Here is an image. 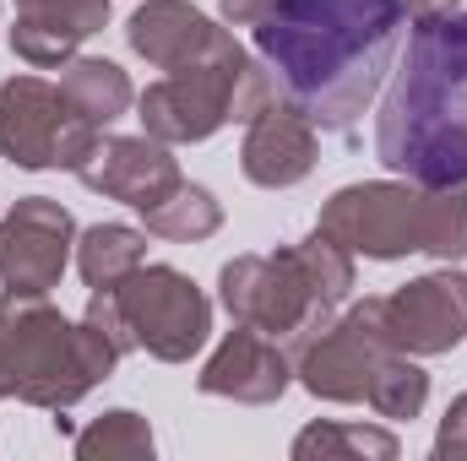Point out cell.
I'll list each match as a JSON object with an SVG mask.
<instances>
[{"label": "cell", "mask_w": 467, "mask_h": 461, "mask_svg": "<svg viewBox=\"0 0 467 461\" xmlns=\"http://www.w3.org/2000/svg\"><path fill=\"white\" fill-rule=\"evenodd\" d=\"M402 33V0H277L255 22V49L277 93L316 130L353 136L380 93Z\"/></svg>", "instance_id": "1"}, {"label": "cell", "mask_w": 467, "mask_h": 461, "mask_svg": "<svg viewBox=\"0 0 467 461\" xmlns=\"http://www.w3.org/2000/svg\"><path fill=\"white\" fill-rule=\"evenodd\" d=\"M375 152L424 190L467 185V11L413 22L408 60L375 119Z\"/></svg>", "instance_id": "2"}, {"label": "cell", "mask_w": 467, "mask_h": 461, "mask_svg": "<svg viewBox=\"0 0 467 461\" xmlns=\"http://www.w3.org/2000/svg\"><path fill=\"white\" fill-rule=\"evenodd\" d=\"M0 337H5V353H11L16 402H27V407L66 413L99 385L77 326L44 293L5 288L0 293Z\"/></svg>", "instance_id": "3"}, {"label": "cell", "mask_w": 467, "mask_h": 461, "mask_svg": "<svg viewBox=\"0 0 467 461\" xmlns=\"http://www.w3.org/2000/svg\"><path fill=\"white\" fill-rule=\"evenodd\" d=\"M283 347L294 358L299 385L321 402H364L380 358L397 353L380 321V299H364L343 315H310Z\"/></svg>", "instance_id": "4"}, {"label": "cell", "mask_w": 467, "mask_h": 461, "mask_svg": "<svg viewBox=\"0 0 467 461\" xmlns=\"http://www.w3.org/2000/svg\"><path fill=\"white\" fill-rule=\"evenodd\" d=\"M321 233L353 255L397 261L430 244V190L413 179H369L348 185L321 207Z\"/></svg>", "instance_id": "5"}, {"label": "cell", "mask_w": 467, "mask_h": 461, "mask_svg": "<svg viewBox=\"0 0 467 461\" xmlns=\"http://www.w3.org/2000/svg\"><path fill=\"white\" fill-rule=\"evenodd\" d=\"M104 130L88 125L44 77H11L0 87V152L16 169H71L93 152Z\"/></svg>", "instance_id": "6"}, {"label": "cell", "mask_w": 467, "mask_h": 461, "mask_svg": "<svg viewBox=\"0 0 467 461\" xmlns=\"http://www.w3.org/2000/svg\"><path fill=\"white\" fill-rule=\"evenodd\" d=\"M115 299H119V315H125L136 347H147L163 364H185L191 353H202L207 332H213L207 293L185 271H174V266H147L141 261L115 288Z\"/></svg>", "instance_id": "7"}, {"label": "cell", "mask_w": 467, "mask_h": 461, "mask_svg": "<svg viewBox=\"0 0 467 461\" xmlns=\"http://www.w3.org/2000/svg\"><path fill=\"white\" fill-rule=\"evenodd\" d=\"M223 288V304L239 326H255L277 343H288L310 315H332V310H316V293H310V277L299 266L294 250H272V255H234L218 277Z\"/></svg>", "instance_id": "8"}, {"label": "cell", "mask_w": 467, "mask_h": 461, "mask_svg": "<svg viewBox=\"0 0 467 461\" xmlns=\"http://www.w3.org/2000/svg\"><path fill=\"white\" fill-rule=\"evenodd\" d=\"M77 223L60 201L27 196L0 218V282L22 293H49L60 288V271L71 261Z\"/></svg>", "instance_id": "9"}, {"label": "cell", "mask_w": 467, "mask_h": 461, "mask_svg": "<svg viewBox=\"0 0 467 461\" xmlns=\"http://www.w3.org/2000/svg\"><path fill=\"white\" fill-rule=\"evenodd\" d=\"M380 321L397 353H413V358L451 353L467 337V277L446 266L402 282L391 299H380Z\"/></svg>", "instance_id": "10"}, {"label": "cell", "mask_w": 467, "mask_h": 461, "mask_svg": "<svg viewBox=\"0 0 467 461\" xmlns=\"http://www.w3.org/2000/svg\"><path fill=\"white\" fill-rule=\"evenodd\" d=\"M77 179L136 212L158 207L163 196H174L185 185L180 163L169 158V141H158V136H99L93 152L77 163Z\"/></svg>", "instance_id": "11"}, {"label": "cell", "mask_w": 467, "mask_h": 461, "mask_svg": "<svg viewBox=\"0 0 467 461\" xmlns=\"http://www.w3.org/2000/svg\"><path fill=\"white\" fill-rule=\"evenodd\" d=\"M288 380H294L288 347L277 337H266V332H255V326H239V321L218 343V353L207 358V369L196 374V385L207 396H234V402H250V407L277 402L288 391Z\"/></svg>", "instance_id": "12"}, {"label": "cell", "mask_w": 467, "mask_h": 461, "mask_svg": "<svg viewBox=\"0 0 467 461\" xmlns=\"http://www.w3.org/2000/svg\"><path fill=\"white\" fill-rule=\"evenodd\" d=\"M239 169L250 185L261 190H288L316 169V125L299 115L288 98H272L261 115L250 119L244 147H239Z\"/></svg>", "instance_id": "13"}, {"label": "cell", "mask_w": 467, "mask_h": 461, "mask_svg": "<svg viewBox=\"0 0 467 461\" xmlns=\"http://www.w3.org/2000/svg\"><path fill=\"white\" fill-rule=\"evenodd\" d=\"M125 33H130V49L147 66H158V71H180V66L202 60L213 49V38H218V27L196 5H185V0H147L130 16Z\"/></svg>", "instance_id": "14"}, {"label": "cell", "mask_w": 467, "mask_h": 461, "mask_svg": "<svg viewBox=\"0 0 467 461\" xmlns=\"http://www.w3.org/2000/svg\"><path fill=\"white\" fill-rule=\"evenodd\" d=\"M60 93H66V104L77 109V115L88 119V125H115L125 109H130V77L119 71L115 60H71L66 66V77H60Z\"/></svg>", "instance_id": "15"}, {"label": "cell", "mask_w": 467, "mask_h": 461, "mask_svg": "<svg viewBox=\"0 0 467 461\" xmlns=\"http://www.w3.org/2000/svg\"><path fill=\"white\" fill-rule=\"evenodd\" d=\"M147 261V233L125 223H99L77 239V271L88 288H119Z\"/></svg>", "instance_id": "16"}, {"label": "cell", "mask_w": 467, "mask_h": 461, "mask_svg": "<svg viewBox=\"0 0 467 461\" xmlns=\"http://www.w3.org/2000/svg\"><path fill=\"white\" fill-rule=\"evenodd\" d=\"M141 218H147V233H158V239L196 244V239L218 233L223 207H218V196H213V190H202V185H180L174 196H163V201H158V207H147Z\"/></svg>", "instance_id": "17"}, {"label": "cell", "mask_w": 467, "mask_h": 461, "mask_svg": "<svg viewBox=\"0 0 467 461\" xmlns=\"http://www.w3.org/2000/svg\"><path fill=\"white\" fill-rule=\"evenodd\" d=\"M343 456L391 461L397 456V435L364 429V424H310V429L294 440V461H343Z\"/></svg>", "instance_id": "18"}, {"label": "cell", "mask_w": 467, "mask_h": 461, "mask_svg": "<svg viewBox=\"0 0 467 461\" xmlns=\"http://www.w3.org/2000/svg\"><path fill=\"white\" fill-rule=\"evenodd\" d=\"M364 402L380 413V418H419L424 402H430V374L413 364V353H386Z\"/></svg>", "instance_id": "19"}, {"label": "cell", "mask_w": 467, "mask_h": 461, "mask_svg": "<svg viewBox=\"0 0 467 461\" xmlns=\"http://www.w3.org/2000/svg\"><path fill=\"white\" fill-rule=\"evenodd\" d=\"M77 456L82 461H141V456H152V429H147L141 413L115 407V413H104L99 424H88L77 435Z\"/></svg>", "instance_id": "20"}, {"label": "cell", "mask_w": 467, "mask_h": 461, "mask_svg": "<svg viewBox=\"0 0 467 461\" xmlns=\"http://www.w3.org/2000/svg\"><path fill=\"white\" fill-rule=\"evenodd\" d=\"M294 255H299V266H305V277H310L316 310H337L353 293V250H343L337 239H327V233L316 229L310 239L294 244Z\"/></svg>", "instance_id": "21"}, {"label": "cell", "mask_w": 467, "mask_h": 461, "mask_svg": "<svg viewBox=\"0 0 467 461\" xmlns=\"http://www.w3.org/2000/svg\"><path fill=\"white\" fill-rule=\"evenodd\" d=\"M16 22L55 27L60 38L82 44L109 22V0H16Z\"/></svg>", "instance_id": "22"}, {"label": "cell", "mask_w": 467, "mask_h": 461, "mask_svg": "<svg viewBox=\"0 0 467 461\" xmlns=\"http://www.w3.org/2000/svg\"><path fill=\"white\" fill-rule=\"evenodd\" d=\"M430 255L441 261H462L467 255V185L451 190H430Z\"/></svg>", "instance_id": "23"}, {"label": "cell", "mask_w": 467, "mask_h": 461, "mask_svg": "<svg viewBox=\"0 0 467 461\" xmlns=\"http://www.w3.org/2000/svg\"><path fill=\"white\" fill-rule=\"evenodd\" d=\"M435 456H441V461H462L467 456V391L451 402V407H446V418H441Z\"/></svg>", "instance_id": "24"}, {"label": "cell", "mask_w": 467, "mask_h": 461, "mask_svg": "<svg viewBox=\"0 0 467 461\" xmlns=\"http://www.w3.org/2000/svg\"><path fill=\"white\" fill-rule=\"evenodd\" d=\"M223 5V22H234V27H255L277 0H218Z\"/></svg>", "instance_id": "25"}, {"label": "cell", "mask_w": 467, "mask_h": 461, "mask_svg": "<svg viewBox=\"0 0 467 461\" xmlns=\"http://www.w3.org/2000/svg\"><path fill=\"white\" fill-rule=\"evenodd\" d=\"M462 0H402V16L408 22H441V16H451Z\"/></svg>", "instance_id": "26"}, {"label": "cell", "mask_w": 467, "mask_h": 461, "mask_svg": "<svg viewBox=\"0 0 467 461\" xmlns=\"http://www.w3.org/2000/svg\"><path fill=\"white\" fill-rule=\"evenodd\" d=\"M0 396H16V380H11V353H5V337H0Z\"/></svg>", "instance_id": "27"}]
</instances>
